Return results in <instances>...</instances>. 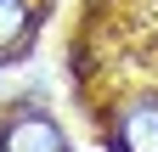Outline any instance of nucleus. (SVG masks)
Returning a JSON list of instances; mask_svg holds the SVG:
<instances>
[{"label":"nucleus","mask_w":158,"mask_h":152,"mask_svg":"<svg viewBox=\"0 0 158 152\" xmlns=\"http://www.w3.org/2000/svg\"><path fill=\"white\" fill-rule=\"evenodd\" d=\"M0 135H6V152H68L62 124L45 118V113H17Z\"/></svg>","instance_id":"obj_1"},{"label":"nucleus","mask_w":158,"mask_h":152,"mask_svg":"<svg viewBox=\"0 0 158 152\" xmlns=\"http://www.w3.org/2000/svg\"><path fill=\"white\" fill-rule=\"evenodd\" d=\"M113 152H158V102H130L113 118Z\"/></svg>","instance_id":"obj_2"},{"label":"nucleus","mask_w":158,"mask_h":152,"mask_svg":"<svg viewBox=\"0 0 158 152\" xmlns=\"http://www.w3.org/2000/svg\"><path fill=\"white\" fill-rule=\"evenodd\" d=\"M28 28H34L28 0H0V56L23 45V40H28Z\"/></svg>","instance_id":"obj_3"},{"label":"nucleus","mask_w":158,"mask_h":152,"mask_svg":"<svg viewBox=\"0 0 158 152\" xmlns=\"http://www.w3.org/2000/svg\"><path fill=\"white\" fill-rule=\"evenodd\" d=\"M0 152H6V135H0Z\"/></svg>","instance_id":"obj_4"}]
</instances>
